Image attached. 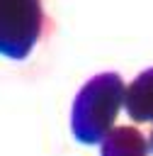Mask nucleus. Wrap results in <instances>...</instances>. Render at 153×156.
I'll use <instances>...</instances> for the list:
<instances>
[{
  "instance_id": "obj_1",
  "label": "nucleus",
  "mask_w": 153,
  "mask_h": 156,
  "mask_svg": "<svg viewBox=\"0 0 153 156\" xmlns=\"http://www.w3.org/2000/svg\"><path fill=\"white\" fill-rule=\"evenodd\" d=\"M124 80L119 73H100L90 78L73 100L70 129L80 144H100L117 122L124 105Z\"/></svg>"
},
{
  "instance_id": "obj_2",
  "label": "nucleus",
  "mask_w": 153,
  "mask_h": 156,
  "mask_svg": "<svg viewBox=\"0 0 153 156\" xmlns=\"http://www.w3.org/2000/svg\"><path fill=\"white\" fill-rule=\"evenodd\" d=\"M44 29L41 0H0V56L27 58Z\"/></svg>"
},
{
  "instance_id": "obj_3",
  "label": "nucleus",
  "mask_w": 153,
  "mask_h": 156,
  "mask_svg": "<svg viewBox=\"0 0 153 156\" xmlns=\"http://www.w3.org/2000/svg\"><path fill=\"white\" fill-rule=\"evenodd\" d=\"M124 110L134 122H153V68L138 73L126 85Z\"/></svg>"
},
{
  "instance_id": "obj_4",
  "label": "nucleus",
  "mask_w": 153,
  "mask_h": 156,
  "mask_svg": "<svg viewBox=\"0 0 153 156\" xmlns=\"http://www.w3.org/2000/svg\"><path fill=\"white\" fill-rule=\"evenodd\" d=\"M102 156H148V139L136 127H114L100 141Z\"/></svg>"
},
{
  "instance_id": "obj_5",
  "label": "nucleus",
  "mask_w": 153,
  "mask_h": 156,
  "mask_svg": "<svg viewBox=\"0 0 153 156\" xmlns=\"http://www.w3.org/2000/svg\"><path fill=\"white\" fill-rule=\"evenodd\" d=\"M148 146H151V151H153V132H151V139H148Z\"/></svg>"
}]
</instances>
